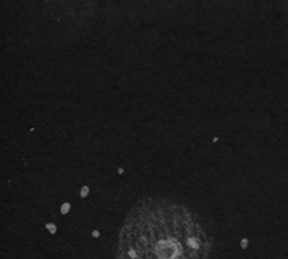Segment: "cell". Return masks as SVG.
<instances>
[{
  "label": "cell",
  "instance_id": "obj_1",
  "mask_svg": "<svg viewBox=\"0 0 288 259\" xmlns=\"http://www.w3.org/2000/svg\"><path fill=\"white\" fill-rule=\"evenodd\" d=\"M211 251L213 240L194 210L144 197L123 219L115 259H210Z\"/></svg>",
  "mask_w": 288,
  "mask_h": 259
}]
</instances>
